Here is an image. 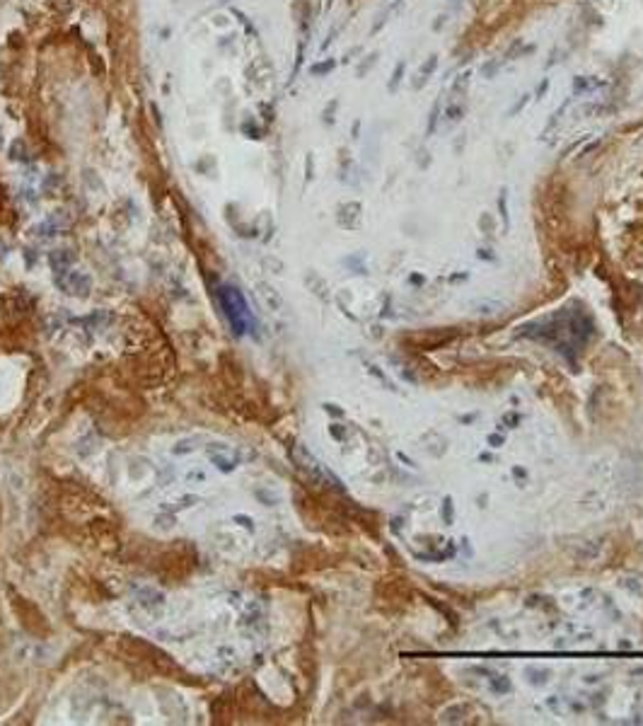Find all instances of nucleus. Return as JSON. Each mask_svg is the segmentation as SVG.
<instances>
[{
	"label": "nucleus",
	"mask_w": 643,
	"mask_h": 726,
	"mask_svg": "<svg viewBox=\"0 0 643 726\" xmlns=\"http://www.w3.org/2000/svg\"><path fill=\"white\" fill-rule=\"evenodd\" d=\"M435 66H438V59H435V56H433V59H430V61H426V64H423L421 73H418V77H421V80L416 82V87H421V85H423V80H426V75H428V73H433V71H435Z\"/></svg>",
	"instance_id": "2"
},
{
	"label": "nucleus",
	"mask_w": 643,
	"mask_h": 726,
	"mask_svg": "<svg viewBox=\"0 0 643 726\" xmlns=\"http://www.w3.org/2000/svg\"><path fill=\"white\" fill-rule=\"evenodd\" d=\"M331 68H334V61H329V64H319V66H315L312 73H315V75H319V73H326V71H331Z\"/></svg>",
	"instance_id": "3"
},
{
	"label": "nucleus",
	"mask_w": 643,
	"mask_h": 726,
	"mask_svg": "<svg viewBox=\"0 0 643 726\" xmlns=\"http://www.w3.org/2000/svg\"><path fill=\"white\" fill-rule=\"evenodd\" d=\"M222 303H225L227 315H230L232 325H235V327H240V323H237V315H242V318H247V313H245V303H242L240 293H237L235 288H225V290H222Z\"/></svg>",
	"instance_id": "1"
},
{
	"label": "nucleus",
	"mask_w": 643,
	"mask_h": 726,
	"mask_svg": "<svg viewBox=\"0 0 643 726\" xmlns=\"http://www.w3.org/2000/svg\"><path fill=\"white\" fill-rule=\"evenodd\" d=\"M402 73H404V64H399V66H397V73H394V80L390 82V87H392V90L399 85V80H402Z\"/></svg>",
	"instance_id": "4"
}]
</instances>
